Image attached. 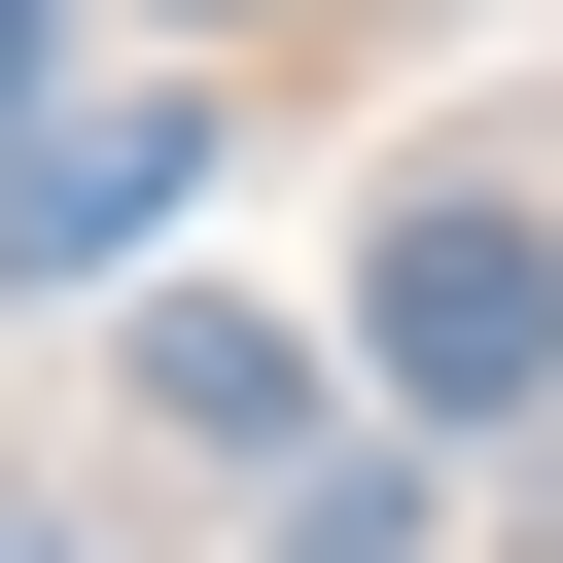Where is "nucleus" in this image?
<instances>
[{
    "instance_id": "f257e3e1",
    "label": "nucleus",
    "mask_w": 563,
    "mask_h": 563,
    "mask_svg": "<svg viewBox=\"0 0 563 563\" xmlns=\"http://www.w3.org/2000/svg\"><path fill=\"white\" fill-rule=\"evenodd\" d=\"M352 352H387L422 422H528V387H563V246H528V211H387V282H352Z\"/></svg>"
},
{
    "instance_id": "f03ea898",
    "label": "nucleus",
    "mask_w": 563,
    "mask_h": 563,
    "mask_svg": "<svg viewBox=\"0 0 563 563\" xmlns=\"http://www.w3.org/2000/svg\"><path fill=\"white\" fill-rule=\"evenodd\" d=\"M176 176H211L176 106H70V141L0 176V282H141V246H176Z\"/></svg>"
},
{
    "instance_id": "7ed1b4c3",
    "label": "nucleus",
    "mask_w": 563,
    "mask_h": 563,
    "mask_svg": "<svg viewBox=\"0 0 563 563\" xmlns=\"http://www.w3.org/2000/svg\"><path fill=\"white\" fill-rule=\"evenodd\" d=\"M141 422H176V457H317V317L176 282V317H141Z\"/></svg>"
},
{
    "instance_id": "20e7f679",
    "label": "nucleus",
    "mask_w": 563,
    "mask_h": 563,
    "mask_svg": "<svg viewBox=\"0 0 563 563\" xmlns=\"http://www.w3.org/2000/svg\"><path fill=\"white\" fill-rule=\"evenodd\" d=\"M35 70H70V0H0V106H35Z\"/></svg>"
}]
</instances>
